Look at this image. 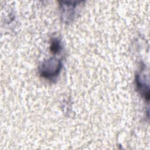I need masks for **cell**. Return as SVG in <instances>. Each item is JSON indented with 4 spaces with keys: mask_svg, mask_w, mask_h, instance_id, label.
<instances>
[{
    "mask_svg": "<svg viewBox=\"0 0 150 150\" xmlns=\"http://www.w3.org/2000/svg\"><path fill=\"white\" fill-rule=\"evenodd\" d=\"M61 49L60 42L57 39H53L52 40L50 44V50L53 53H57Z\"/></svg>",
    "mask_w": 150,
    "mask_h": 150,
    "instance_id": "obj_2",
    "label": "cell"
},
{
    "mask_svg": "<svg viewBox=\"0 0 150 150\" xmlns=\"http://www.w3.org/2000/svg\"><path fill=\"white\" fill-rule=\"evenodd\" d=\"M61 67L62 64L60 60L50 59L43 64L40 74L45 78H52L59 74Z\"/></svg>",
    "mask_w": 150,
    "mask_h": 150,
    "instance_id": "obj_1",
    "label": "cell"
}]
</instances>
